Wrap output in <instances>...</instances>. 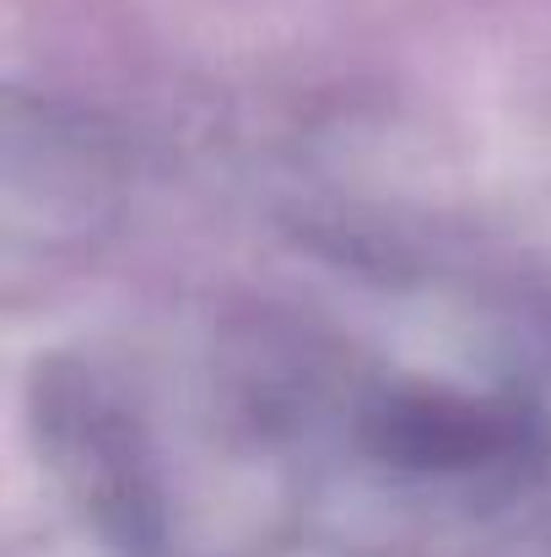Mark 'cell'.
Returning a JSON list of instances; mask_svg holds the SVG:
<instances>
[{
  "label": "cell",
  "instance_id": "1",
  "mask_svg": "<svg viewBox=\"0 0 551 557\" xmlns=\"http://www.w3.org/2000/svg\"><path fill=\"white\" fill-rule=\"evenodd\" d=\"M367 444L400 471L471 476L519 466L541 444V422L519 395L465 384H395L373 395Z\"/></svg>",
  "mask_w": 551,
  "mask_h": 557
}]
</instances>
